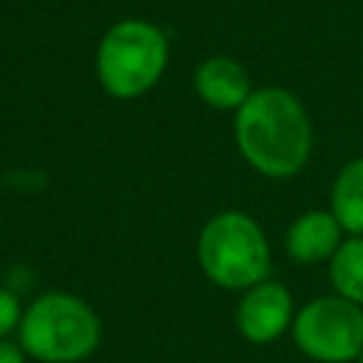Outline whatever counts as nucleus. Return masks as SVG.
Listing matches in <instances>:
<instances>
[{
    "mask_svg": "<svg viewBox=\"0 0 363 363\" xmlns=\"http://www.w3.org/2000/svg\"><path fill=\"white\" fill-rule=\"evenodd\" d=\"M354 363H363V349H360V354H357V360Z\"/></svg>",
    "mask_w": 363,
    "mask_h": 363,
    "instance_id": "13",
    "label": "nucleus"
},
{
    "mask_svg": "<svg viewBox=\"0 0 363 363\" xmlns=\"http://www.w3.org/2000/svg\"><path fill=\"white\" fill-rule=\"evenodd\" d=\"M329 281L335 295L363 306V235H349L340 241L329 258Z\"/></svg>",
    "mask_w": 363,
    "mask_h": 363,
    "instance_id": "10",
    "label": "nucleus"
},
{
    "mask_svg": "<svg viewBox=\"0 0 363 363\" xmlns=\"http://www.w3.org/2000/svg\"><path fill=\"white\" fill-rule=\"evenodd\" d=\"M295 346L315 363H352L363 349V306L320 295L306 301L292 320Z\"/></svg>",
    "mask_w": 363,
    "mask_h": 363,
    "instance_id": "5",
    "label": "nucleus"
},
{
    "mask_svg": "<svg viewBox=\"0 0 363 363\" xmlns=\"http://www.w3.org/2000/svg\"><path fill=\"white\" fill-rule=\"evenodd\" d=\"M292 295L281 281H261L241 292V301L235 306V326L244 340L255 346L275 343L286 329H292L295 320Z\"/></svg>",
    "mask_w": 363,
    "mask_h": 363,
    "instance_id": "6",
    "label": "nucleus"
},
{
    "mask_svg": "<svg viewBox=\"0 0 363 363\" xmlns=\"http://www.w3.org/2000/svg\"><path fill=\"white\" fill-rule=\"evenodd\" d=\"M196 258L207 281L235 292L267 281L272 269V252L261 224L241 210H221L204 221Z\"/></svg>",
    "mask_w": 363,
    "mask_h": 363,
    "instance_id": "4",
    "label": "nucleus"
},
{
    "mask_svg": "<svg viewBox=\"0 0 363 363\" xmlns=\"http://www.w3.org/2000/svg\"><path fill=\"white\" fill-rule=\"evenodd\" d=\"M329 210L349 235H363V156L349 159L329 193Z\"/></svg>",
    "mask_w": 363,
    "mask_h": 363,
    "instance_id": "9",
    "label": "nucleus"
},
{
    "mask_svg": "<svg viewBox=\"0 0 363 363\" xmlns=\"http://www.w3.org/2000/svg\"><path fill=\"white\" fill-rule=\"evenodd\" d=\"M170 62V40L164 28L142 17H125L99 37L94 68L102 91L130 102L159 85Z\"/></svg>",
    "mask_w": 363,
    "mask_h": 363,
    "instance_id": "2",
    "label": "nucleus"
},
{
    "mask_svg": "<svg viewBox=\"0 0 363 363\" xmlns=\"http://www.w3.org/2000/svg\"><path fill=\"white\" fill-rule=\"evenodd\" d=\"M20 320H23V306L17 292L9 286H0V340L11 337V332L20 329Z\"/></svg>",
    "mask_w": 363,
    "mask_h": 363,
    "instance_id": "11",
    "label": "nucleus"
},
{
    "mask_svg": "<svg viewBox=\"0 0 363 363\" xmlns=\"http://www.w3.org/2000/svg\"><path fill=\"white\" fill-rule=\"evenodd\" d=\"M343 241V227L332 210H306L286 227V255L298 264H320L335 255Z\"/></svg>",
    "mask_w": 363,
    "mask_h": 363,
    "instance_id": "8",
    "label": "nucleus"
},
{
    "mask_svg": "<svg viewBox=\"0 0 363 363\" xmlns=\"http://www.w3.org/2000/svg\"><path fill=\"white\" fill-rule=\"evenodd\" d=\"M235 145L244 162L267 179L298 176L312 156V122L303 102L278 85H264L235 111Z\"/></svg>",
    "mask_w": 363,
    "mask_h": 363,
    "instance_id": "1",
    "label": "nucleus"
},
{
    "mask_svg": "<svg viewBox=\"0 0 363 363\" xmlns=\"http://www.w3.org/2000/svg\"><path fill=\"white\" fill-rule=\"evenodd\" d=\"M26 349L20 346V340L3 337L0 340V363H26Z\"/></svg>",
    "mask_w": 363,
    "mask_h": 363,
    "instance_id": "12",
    "label": "nucleus"
},
{
    "mask_svg": "<svg viewBox=\"0 0 363 363\" xmlns=\"http://www.w3.org/2000/svg\"><path fill=\"white\" fill-rule=\"evenodd\" d=\"M17 340L40 363H82L99 349L102 323L88 301L51 289L23 309Z\"/></svg>",
    "mask_w": 363,
    "mask_h": 363,
    "instance_id": "3",
    "label": "nucleus"
},
{
    "mask_svg": "<svg viewBox=\"0 0 363 363\" xmlns=\"http://www.w3.org/2000/svg\"><path fill=\"white\" fill-rule=\"evenodd\" d=\"M193 88L199 99L216 111H238L255 91L247 68L227 54L201 60L193 74Z\"/></svg>",
    "mask_w": 363,
    "mask_h": 363,
    "instance_id": "7",
    "label": "nucleus"
}]
</instances>
